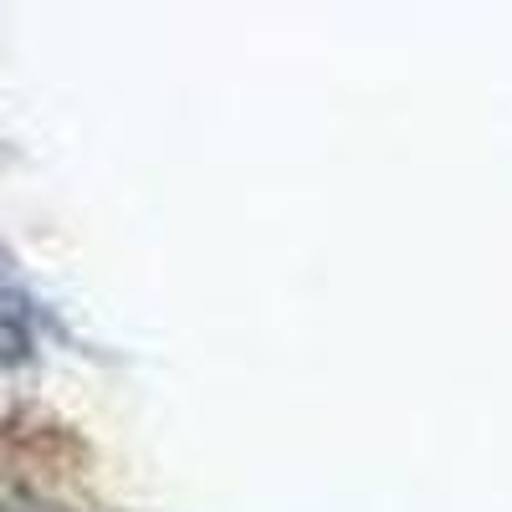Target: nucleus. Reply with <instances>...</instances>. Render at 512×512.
<instances>
[{"label": "nucleus", "mask_w": 512, "mask_h": 512, "mask_svg": "<svg viewBox=\"0 0 512 512\" xmlns=\"http://www.w3.org/2000/svg\"><path fill=\"white\" fill-rule=\"evenodd\" d=\"M0 512H57V507H41V502H31V497H0Z\"/></svg>", "instance_id": "nucleus-1"}]
</instances>
